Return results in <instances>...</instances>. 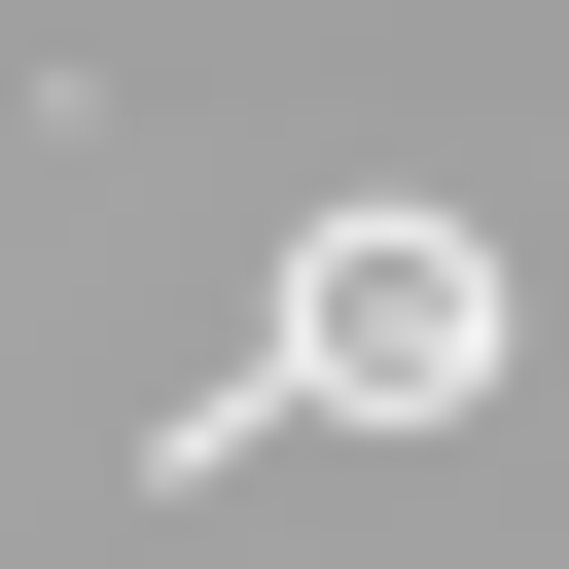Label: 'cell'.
<instances>
[{
    "instance_id": "cell-1",
    "label": "cell",
    "mask_w": 569,
    "mask_h": 569,
    "mask_svg": "<svg viewBox=\"0 0 569 569\" xmlns=\"http://www.w3.org/2000/svg\"><path fill=\"white\" fill-rule=\"evenodd\" d=\"M249 356H284L320 427H462V391H498V249H462V213H320Z\"/></svg>"
}]
</instances>
